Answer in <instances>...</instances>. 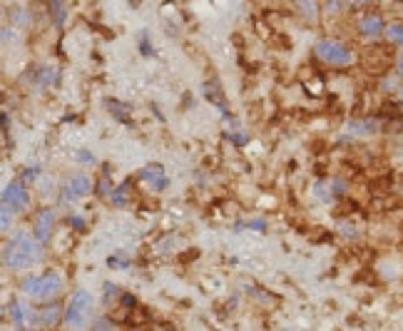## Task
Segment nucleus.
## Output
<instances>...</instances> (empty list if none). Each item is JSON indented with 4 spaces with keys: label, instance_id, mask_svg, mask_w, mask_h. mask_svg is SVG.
I'll list each match as a JSON object with an SVG mask.
<instances>
[{
    "label": "nucleus",
    "instance_id": "18",
    "mask_svg": "<svg viewBox=\"0 0 403 331\" xmlns=\"http://www.w3.org/2000/svg\"><path fill=\"white\" fill-rule=\"evenodd\" d=\"M105 102H108V110L120 120V123H127L130 105H125V102H120V100H105Z\"/></svg>",
    "mask_w": 403,
    "mask_h": 331
},
{
    "label": "nucleus",
    "instance_id": "5",
    "mask_svg": "<svg viewBox=\"0 0 403 331\" xmlns=\"http://www.w3.org/2000/svg\"><path fill=\"white\" fill-rule=\"evenodd\" d=\"M62 202H75V199H82L97 187L92 182V177L87 172H70L65 179H62Z\"/></svg>",
    "mask_w": 403,
    "mask_h": 331
},
{
    "label": "nucleus",
    "instance_id": "22",
    "mask_svg": "<svg viewBox=\"0 0 403 331\" xmlns=\"http://www.w3.org/2000/svg\"><path fill=\"white\" fill-rule=\"evenodd\" d=\"M38 174H40V164H30V167H25L23 169V174H21V182L25 184H33L38 179Z\"/></svg>",
    "mask_w": 403,
    "mask_h": 331
},
{
    "label": "nucleus",
    "instance_id": "4",
    "mask_svg": "<svg viewBox=\"0 0 403 331\" xmlns=\"http://www.w3.org/2000/svg\"><path fill=\"white\" fill-rule=\"evenodd\" d=\"M314 52H317L319 60L327 62V65H331V67H348V65H353V60H356L351 47L344 45L341 40H331V38H322V40L314 45Z\"/></svg>",
    "mask_w": 403,
    "mask_h": 331
},
{
    "label": "nucleus",
    "instance_id": "11",
    "mask_svg": "<svg viewBox=\"0 0 403 331\" xmlns=\"http://www.w3.org/2000/svg\"><path fill=\"white\" fill-rule=\"evenodd\" d=\"M28 75L33 77L38 90H47V87H55L57 82H60V72H57L55 65H38L33 67Z\"/></svg>",
    "mask_w": 403,
    "mask_h": 331
},
{
    "label": "nucleus",
    "instance_id": "23",
    "mask_svg": "<svg viewBox=\"0 0 403 331\" xmlns=\"http://www.w3.org/2000/svg\"><path fill=\"white\" fill-rule=\"evenodd\" d=\"M90 331H118L113 324V319H108V316H100L97 321H92Z\"/></svg>",
    "mask_w": 403,
    "mask_h": 331
},
{
    "label": "nucleus",
    "instance_id": "15",
    "mask_svg": "<svg viewBox=\"0 0 403 331\" xmlns=\"http://www.w3.org/2000/svg\"><path fill=\"white\" fill-rule=\"evenodd\" d=\"M47 13H50V21L55 28H62L67 21V6L65 3H60V0H55V3H47Z\"/></svg>",
    "mask_w": 403,
    "mask_h": 331
},
{
    "label": "nucleus",
    "instance_id": "12",
    "mask_svg": "<svg viewBox=\"0 0 403 331\" xmlns=\"http://www.w3.org/2000/svg\"><path fill=\"white\" fill-rule=\"evenodd\" d=\"M8 314H11V321L16 324V329H25V326H35V311L30 309L28 304H23V301L13 299L11 304H8Z\"/></svg>",
    "mask_w": 403,
    "mask_h": 331
},
{
    "label": "nucleus",
    "instance_id": "6",
    "mask_svg": "<svg viewBox=\"0 0 403 331\" xmlns=\"http://www.w3.org/2000/svg\"><path fill=\"white\" fill-rule=\"evenodd\" d=\"M3 207L11 209L13 214H21V212H28L30 209V189L16 179V182H8L3 187Z\"/></svg>",
    "mask_w": 403,
    "mask_h": 331
},
{
    "label": "nucleus",
    "instance_id": "30",
    "mask_svg": "<svg viewBox=\"0 0 403 331\" xmlns=\"http://www.w3.org/2000/svg\"><path fill=\"white\" fill-rule=\"evenodd\" d=\"M246 227H249V230H254V232H266V222L261 217L249 219V222H246Z\"/></svg>",
    "mask_w": 403,
    "mask_h": 331
},
{
    "label": "nucleus",
    "instance_id": "3",
    "mask_svg": "<svg viewBox=\"0 0 403 331\" xmlns=\"http://www.w3.org/2000/svg\"><path fill=\"white\" fill-rule=\"evenodd\" d=\"M62 276L57 271H42V274H28L21 281V291L35 301H55L62 294Z\"/></svg>",
    "mask_w": 403,
    "mask_h": 331
},
{
    "label": "nucleus",
    "instance_id": "2",
    "mask_svg": "<svg viewBox=\"0 0 403 331\" xmlns=\"http://www.w3.org/2000/svg\"><path fill=\"white\" fill-rule=\"evenodd\" d=\"M92 311H95V299L87 289H75L65 304V316L62 324L67 331H90Z\"/></svg>",
    "mask_w": 403,
    "mask_h": 331
},
{
    "label": "nucleus",
    "instance_id": "25",
    "mask_svg": "<svg viewBox=\"0 0 403 331\" xmlns=\"http://www.w3.org/2000/svg\"><path fill=\"white\" fill-rule=\"evenodd\" d=\"M296 8H299L304 16H307V21H314V18H317V13H319L317 3H296Z\"/></svg>",
    "mask_w": 403,
    "mask_h": 331
},
{
    "label": "nucleus",
    "instance_id": "31",
    "mask_svg": "<svg viewBox=\"0 0 403 331\" xmlns=\"http://www.w3.org/2000/svg\"><path fill=\"white\" fill-rule=\"evenodd\" d=\"M140 38H142V40H140V52H142L144 57L154 55V50H152V47H149V43H147V33H142V35H140Z\"/></svg>",
    "mask_w": 403,
    "mask_h": 331
},
{
    "label": "nucleus",
    "instance_id": "10",
    "mask_svg": "<svg viewBox=\"0 0 403 331\" xmlns=\"http://www.w3.org/2000/svg\"><path fill=\"white\" fill-rule=\"evenodd\" d=\"M140 179H142L144 184H147L152 192H164L167 189V184H169V177H167V172H164V167L162 164H147L144 169H140Z\"/></svg>",
    "mask_w": 403,
    "mask_h": 331
},
{
    "label": "nucleus",
    "instance_id": "13",
    "mask_svg": "<svg viewBox=\"0 0 403 331\" xmlns=\"http://www.w3.org/2000/svg\"><path fill=\"white\" fill-rule=\"evenodd\" d=\"M205 95H207V100H212L217 107H220L222 115H225L227 120H232L229 113H227V100H225V95H222L220 82H217V80H207V82H205ZM232 123H234V120H232Z\"/></svg>",
    "mask_w": 403,
    "mask_h": 331
},
{
    "label": "nucleus",
    "instance_id": "17",
    "mask_svg": "<svg viewBox=\"0 0 403 331\" xmlns=\"http://www.w3.org/2000/svg\"><path fill=\"white\" fill-rule=\"evenodd\" d=\"M386 40L391 45H398L403 50V23H388L386 26Z\"/></svg>",
    "mask_w": 403,
    "mask_h": 331
},
{
    "label": "nucleus",
    "instance_id": "35",
    "mask_svg": "<svg viewBox=\"0 0 403 331\" xmlns=\"http://www.w3.org/2000/svg\"><path fill=\"white\" fill-rule=\"evenodd\" d=\"M396 72H398V75L403 77V52H401V55L396 57Z\"/></svg>",
    "mask_w": 403,
    "mask_h": 331
},
{
    "label": "nucleus",
    "instance_id": "16",
    "mask_svg": "<svg viewBox=\"0 0 403 331\" xmlns=\"http://www.w3.org/2000/svg\"><path fill=\"white\" fill-rule=\"evenodd\" d=\"M30 21H33V13L28 11L25 6H13V11H11V23H13V26L25 28V26H30Z\"/></svg>",
    "mask_w": 403,
    "mask_h": 331
},
{
    "label": "nucleus",
    "instance_id": "32",
    "mask_svg": "<svg viewBox=\"0 0 403 331\" xmlns=\"http://www.w3.org/2000/svg\"><path fill=\"white\" fill-rule=\"evenodd\" d=\"M108 267H110V269H127V262L120 259V257H110V259H108Z\"/></svg>",
    "mask_w": 403,
    "mask_h": 331
},
{
    "label": "nucleus",
    "instance_id": "37",
    "mask_svg": "<svg viewBox=\"0 0 403 331\" xmlns=\"http://www.w3.org/2000/svg\"><path fill=\"white\" fill-rule=\"evenodd\" d=\"M35 331H52V329H35Z\"/></svg>",
    "mask_w": 403,
    "mask_h": 331
},
{
    "label": "nucleus",
    "instance_id": "26",
    "mask_svg": "<svg viewBox=\"0 0 403 331\" xmlns=\"http://www.w3.org/2000/svg\"><path fill=\"white\" fill-rule=\"evenodd\" d=\"M95 192L100 194V197H113L115 187L110 184V179H100V182H97V187H95Z\"/></svg>",
    "mask_w": 403,
    "mask_h": 331
},
{
    "label": "nucleus",
    "instance_id": "33",
    "mask_svg": "<svg viewBox=\"0 0 403 331\" xmlns=\"http://www.w3.org/2000/svg\"><path fill=\"white\" fill-rule=\"evenodd\" d=\"M344 6H346V3H327V6H324V11H327L329 16H336V13L344 11Z\"/></svg>",
    "mask_w": 403,
    "mask_h": 331
},
{
    "label": "nucleus",
    "instance_id": "36",
    "mask_svg": "<svg viewBox=\"0 0 403 331\" xmlns=\"http://www.w3.org/2000/svg\"><path fill=\"white\" fill-rule=\"evenodd\" d=\"M393 87H396V85H393L391 77H388V80H383V90H393Z\"/></svg>",
    "mask_w": 403,
    "mask_h": 331
},
{
    "label": "nucleus",
    "instance_id": "38",
    "mask_svg": "<svg viewBox=\"0 0 403 331\" xmlns=\"http://www.w3.org/2000/svg\"><path fill=\"white\" fill-rule=\"evenodd\" d=\"M401 102H403V87H401Z\"/></svg>",
    "mask_w": 403,
    "mask_h": 331
},
{
    "label": "nucleus",
    "instance_id": "9",
    "mask_svg": "<svg viewBox=\"0 0 403 331\" xmlns=\"http://www.w3.org/2000/svg\"><path fill=\"white\" fill-rule=\"evenodd\" d=\"M356 30L358 35L366 38V40H376V38L386 35V23H383V18L378 16V13H366V16L358 18Z\"/></svg>",
    "mask_w": 403,
    "mask_h": 331
},
{
    "label": "nucleus",
    "instance_id": "21",
    "mask_svg": "<svg viewBox=\"0 0 403 331\" xmlns=\"http://www.w3.org/2000/svg\"><path fill=\"white\" fill-rule=\"evenodd\" d=\"M115 296H123V294H120V286L113 284V281H105V286H103V306H113L110 301H113Z\"/></svg>",
    "mask_w": 403,
    "mask_h": 331
},
{
    "label": "nucleus",
    "instance_id": "1",
    "mask_svg": "<svg viewBox=\"0 0 403 331\" xmlns=\"http://www.w3.org/2000/svg\"><path fill=\"white\" fill-rule=\"evenodd\" d=\"M42 257H45L42 245L28 230H18L3 247V264H6V269L13 271L30 269V267L40 264Z\"/></svg>",
    "mask_w": 403,
    "mask_h": 331
},
{
    "label": "nucleus",
    "instance_id": "8",
    "mask_svg": "<svg viewBox=\"0 0 403 331\" xmlns=\"http://www.w3.org/2000/svg\"><path fill=\"white\" fill-rule=\"evenodd\" d=\"M62 316H65V306L57 304V301H47V304L35 309V326L52 329L55 324H62Z\"/></svg>",
    "mask_w": 403,
    "mask_h": 331
},
{
    "label": "nucleus",
    "instance_id": "7",
    "mask_svg": "<svg viewBox=\"0 0 403 331\" xmlns=\"http://www.w3.org/2000/svg\"><path fill=\"white\" fill-rule=\"evenodd\" d=\"M57 214L52 207H40L33 214V237H35L40 245H47L52 240V230H55Z\"/></svg>",
    "mask_w": 403,
    "mask_h": 331
},
{
    "label": "nucleus",
    "instance_id": "28",
    "mask_svg": "<svg viewBox=\"0 0 403 331\" xmlns=\"http://www.w3.org/2000/svg\"><path fill=\"white\" fill-rule=\"evenodd\" d=\"M75 157H77V162H80V164H95V162H97L95 155L87 152V150H80V152H77Z\"/></svg>",
    "mask_w": 403,
    "mask_h": 331
},
{
    "label": "nucleus",
    "instance_id": "29",
    "mask_svg": "<svg viewBox=\"0 0 403 331\" xmlns=\"http://www.w3.org/2000/svg\"><path fill=\"white\" fill-rule=\"evenodd\" d=\"M18 40V33L11 30V26H3V45H11V43Z\"/></svg>",
    "mask_w": 403,
    "mask_h": 331
},
{
    "label": "nucleus",
    "instance_id": "19",
    "mask_svg": "<svg viewBox=\"0 0 403 331\" xmlns=\"http://www.w3.org/2000/svg\"><path fill=\"white\" fill-rule=\"evenodd\" d=\"M130 184H132V182H130V179H127V182H123V184H118V187H115L113 197H110V199H113V204H115V207H125V204H127V192H130Z\"/></svg>",
    "mask_w": 403,
    "mask_h": 331
},
{
    "label": "nucleus",
    "instance_id": "24",
    "mask_svg": "<svg viewBox=\"0 0 403 331\" xmlns=\"http://www.w3.org/2000/svg\"><path fill=\"white\" fill-rule=\"evenodd\" d=\"M13 217H16V214H13L11 209L0 207V222H3V225H0V230H3V235H8V232H11V222H13Z\"/></svg>",
    "mask_w": 403,
    "mask_h": 331
},
{
    "label": "nucleus",
    "instance_id": "27",
    "mask_svg": "<svg viewBox=\"0 0 403 331\" xmlns=\"http://www.w3.org/2000/svg\"><path fill=\"white\" fill-rule=\"evenodd\" d=\"M67 225H70L72 230H77V232H85L87 230L85 217H80V214H70V217H67Z\"/></svg>",
    "mask_w": 403,
    "mask_h": 331
},
{
    "label": "nucleus",
    "instance_id": "14",
    "mask_svg": "<svg viewBox=\"0 0 403 331\" xmlns=\"http://www.w3.org/2000/svg\"><path fill=\"white\" fill-rule=\"evenodd\" d=\"M378 133V120L373 118H363V120H353L348 123V135H358V138H368V135Z\"/></svg>",
    "mask_w": 403,
    "mask_h": 331
},
{
    "label": "nucleus",
    "instance_id": "20",
    "mask_svg": "<svg viewBox=\"0 0 403 331\" xmlns=\"http://www.w3.org/2000/svg\"><path fill=\"white\" fill-rule=\"evenodd\" d=\"M346 192H348V184L344 182V179H331V182H329V197H331V202L334 199H341Z\"/></svg>",
    "mask_w": 403,
    "mask_h": 331
},
{
    "label": "nucleus",
    "instance_id": "34",
    "mask_svg": "<svg viewBox=\"0 0 403 331\" xmlns=\"http://www.w3.org/2000/svg\"><path fill=\"white\" fill-rule=\"evenodd\" d=\"M227 140H229V142H234L237 147H244V145H246V135H237V133L232 135L229 133V135H227Z\"/></svg>",
    "mask_w": 403,
    "mask_h": 331
}]
</instances>
